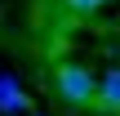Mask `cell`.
Returning <instances> with one entry per match:
<instances>
[{"mask_svg":"<svg viewBox=\"0 0 120 116\" xmlns=\"http://www.w3.org/2000/svg\"><path fill=\"white\" fill-rule=\"evenodd\" d=\"M98 4H107V0H67V9H71L76 18H85V13H94Z\"/></svg>","mask_w":120,"mask_h":116,"instance_id":"277c9868","label":"cell"},{"mask_svg":"<svg viewBox=\"0 0 120 116\" xmlns=\"http://www.w3.org/2000/svg\"><path fill=\"white\" fill-rule=\"evenodd\" d=\"M31 103H27V94L18 89V80L13 76H0V112H27Z\"/></svg>","mask_w":120,"mask_h":116,"instance_id":"3957f363","label":"cell"},{"mask_svg":"<svg viewBox=\"0 0 120 116\" xmlns=\"http://www.w3.org/2000/svg\"><path fill=\"white\" fill-rule=\"evenodd\" d=\"M31 116H40V112H31Z\"/></svg>","mask_w":120,"mask_h":116,"instance_id":"5b68a950","label":"cell"},{"mask_svg":"<svg viewBox=\"0 0 120 116\" xmlns=\"http://www.w3.org/2000/svg\"><path fill=\"white\" fill-rule=\"evenodd\" d=\"M98 112H120V67H107L98 76V98H94Z\"/></svg>","mask_w":120,"mask_h":116,"instance_id":"7a4b0ae2","label":"cell"},{"mask_svg":"<svg viewBox=\"0 0 120 116\" xmlns=\"http://www.w3.org/2000/svg\"><path fill=\"white\" fill-rule=\"evenodd\" d=\"M53 94H58V103H67V107H94V98H98V76H94L89 67H80V63H58V67H53Z\"/></svg>","mask_w":120,"mask_h":116,"instance_id":"6da1fadb","label":"cell"}]
</instances>
